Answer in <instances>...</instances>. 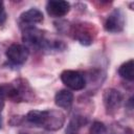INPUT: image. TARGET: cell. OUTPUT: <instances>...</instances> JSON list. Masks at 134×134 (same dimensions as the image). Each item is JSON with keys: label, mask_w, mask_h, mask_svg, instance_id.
<instances>
[{"label": "cell", "mask_w": 134, "mask_h": 134, "mask_svg": "<svg viewBox=\"0 0 134 134\" xmlns=\"http://www.w3.org/2000/svg\"><path fill=\"white\" fill-rule=\"evenodd\" d=\"M54 103L62 109H69L73 103V94L67 89L60 90L54 96Z\"/></svg>", "instance_id": "30bf717a"}, {"label": "cell", "mask_w": 134, "mask_h": 134, "mask_svg": "<svg viewBox=\"0 0 134 134\" xmlns=\"http://www.w3.org/2000/svg\"><path fill=\"white\" fill-rule=\"evenodd\" d=\"M5 19H6V15H5V13L1 14V15H0V25L5 21Z\"/></svg>", "instance_id": "2e32d148"}, {"label": "cell", "mask_w": 134, "mask_h": 134, "mask_svg": "<svg viewBox=\"0 0 134 134\" xmlns=\"http://www.w3.org/2000/svg\"><path fill=\"white\" fill-rule=\"evenodd\" d=\"M118 73L121 77H124L127 81L132 82L134 79V64H133V60H129L126 63H124L119 69H118Z\"/></svg>", "instance_id": "8fae6325"}, {"label": "cell", "mask_w": 134, "mask_h": 134, "mask_svg": "<svg viewBox=\"0 0 134 134\" xmlns=\"http://www.w3.org/2000/svg\"><path fill=\"white\" fill-rule=\"evenodd\" d=\"M29 55L28 47L21 44H13L6 50V57L8 61L15 65L24 64Z\"/></svg>", "instance_id": "5b68a950"}, {"label": "cell", "mask_w": 134, "mask_h": 134, "mask_svg": "<svg viewBox=\"0 0 134 134\" xmlns=\"http://www.w3.org/2000/svg\"><path fill=\"white\" fill-rule=\"evenodd\" d=\"M4 94L13 102L28 100L31 98L34 91L24 80H17L9 85H4Z\"/></svg>", "instance_id": "7a4b0ae2"}, {"label": "cell", "mask_w": 134, "mask_h": 134, "mask_svg": "<svg viewBox=\"0 0 134 134\" xmlns=\"http://www.w3.org/2000/svg\"><path fill=\"white\" fill-rule=\"evenodd\" d=\"M75 38L83 45H89L92 43V40H93L92 36H91V31L88 30L86 27H84V25L80 26L75 30Z\"/></svg>", "instance_id": "4fadbf2b"}, {"label": "cell", "mask_w": 134, "mask_h": 134, "mask_svg": "<svg viewBox=\"0 0 134 134\" xmlns=\"http://www.w3.org/2000/svg\"><path fill=\"white\" fill-rule=\"evenodd\" d=\"M1 126H2V118H1V116H0V128H1Z\"/></svg>", "instance_id": "ac0fdd59"}, {"label": "cell", "mask_w": 134, "mask_h": 134, "mask_svg": "<svg viewBox=\"0 0 134 134\" xmlns=\"http://www.w3.org/2000/svg\"><path fill=\"white\" fill-rule=\"evenodd\" d=\"M103 99H104V105L107 110V113L113 114L119 109L122 103V95L116 89L110 88L105 91Z\"/></svg>", "instance_id": "8992f818"}, {"label": "cell", "mask_w": 134, "mask_h": 134, "mask_svg": "<svg viewBox=\"0 0 134 134\" xmlns=\"http://www.w3.org/2000/svg\"><path fill=\"white\" fill-rule=\"evenodd\" d=\"M26 120L48 131H57L64 126L65 115L59 110H31L27 113Z\"/></svg>", "instance_id": "6da1fadb"}, {"label": "cell", "mask_w": 134, "mask_h": 134, "mask_svg": "<svg viewBox=\"0 0 134 134\" xmlns=\"http://www.w3.org/2000/svg\"><path fill=\"white\" fill-rule=\"evenodd\" d=\"M4 97H5L4 88H3V86H0V111L2 110L3 105H4Z\"/></svg>", "instance_id": "9a60e30c"}, {"label": "cell", "mask_w": 134, "mask_h": 134, "mask_svg": "<svg viewBox=\"0 0 134 134\" xmlns=\"http://www.w3.org/2000/svg\"><path fill=\"white\" fill-rule=\"evenodd\" d=\"M86 124V120H84L83 116H80V115H74L71 117L68 126H67V129H66V134H77L80 128Z\"/></svg>", "instance_id": "7c38bea8"}, {"label": "cell", "mask_w": 134, "mask_h": 134, "mask_svg": "<svg viewBox=\"0 0 134 134\" xmlns=\"http://www.w3.org/2000/svg\"><path fill=\"white\" fill-rule=\"evenodd\" d=\"M61 81L65 86L72 90H82L86 86L84 75L75 70H64L61 73Z\"/></svg>", "instance_id": "277c9868"}, {"label": "cell", "mask_w": 134, "mask_h": 134, "mask_svg": "<svg viewBox=\"0 0 134 134\" xmlns=\"http://www.w3.org/2000/svg\"><path fill=\"white\" fill-rule=\"evenodd\" d=\"M19 21L21 25H24V27H29L34 24L41 23L43 21V14L37 8H30L21 14Z\"/></svg>", "instance_id": "9c48e42d"}, {"label": "cell", "mask_w": 134, "mask_h": 134, "mask_svg": "<svg viewBox=\"0 0 134 134\" xmlns=\"http://www.w3.org/2000/svg\"><path fill=\"white\" fill-rule=\"evenodd\" d=\"M70 9V4L67 1H55L50 0L46 4V10L49 16L60 18L65 16Z\"/></svg>", "instance_id": "ba28073f"}, {"label": "cell", "mask_w": 134, "mask_h": 134, "mask_svg": "<svg viewBox=\"0 0 134 134\" xmlns=\"http://www.w3.org/2000/svg\"><path fill=\"white\" fill-rule=\"evenodd\" d=\"M22 40L27 46L43 50V46H44L46 38L44 37L43 32L40 29L34 26H29V27H24Z\"/></svg>", "instance_id": "3957f363"}, {"label": "cell", "mask_w": 134, "mask_h": 134, "mask_svg": "<svg viewBox=\"0 0 134 134\" xmlns=\"http://www.w3.org/2000/svg\"><path fill=\"white\" fill-rule=\"evenodd\" d=\"M106 126L100 121H94L89 130V134H105Z\"/></svg>", "instance_id": "5bb4252c"}, {"label": "cell", "mask_w": 134, "mask_h": 134, "mask_svg": "<svg viewBox=\"0 0 134 134\" xmlns=\"http://www.w3.org/2000/svg\"><path fill=\"white\" fill-rule=\"evenodd\" d=\"M4 13V4L2 1H0V15Z\"/></svg>", "instance_id": "e0dca14e"}, {"label": "cell", "mask_w": 134, "mask_h": 134, "mask_svg": "<svg viewBox=\"0 0 134 134\" xmlns=\"http://www.w3.org/2000/svg\"><path fill=\"white\" fill-rule=\"evenodd\" d=\"M104 26H105V29L109 32L121 31L125 27V15H124V13L118 8L112 10L108 15Z\"/></svg>", "instance_id": "52a82bcc"}]
</instances>
